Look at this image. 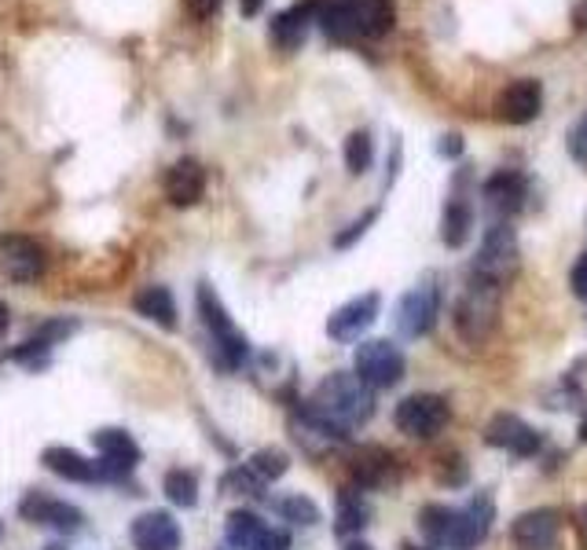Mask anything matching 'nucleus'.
<instances>
[{
    "mask_svg": "<svg viewBox=\"0 0 587 550\" xmlns=\"http://www.w3.org/2000/svg\"><path fill=\"white\" fill-rule=\"evenodd\" d=\"M485 440L492 448L507 451V455H518V459H532V455L540 451V433L529 426L526 419L518 415H496L485 426Z\"/></svg>",
    "mask_w": 587,
    "mask_h": 550,
    "instance_id": "9b49d317",
    "label": "nucleus"
},
{
    "mask_svg": "<svg viewBox=\"0 0 587 550\" xmlns=\"http://www.w3.org/2000/svg\"><path fill=\"white\" fill-rule=\"evenodd\" d=\"M569 154L587 169V114L569 129Z\"/></svg>",
    "mask_w": 587,
    "mask_h": 550,
    "instance_id": "72a5a7b5",
    "label": "nucleus"
},
{
    "mask_svg": "<svg viewBox=\"0 0 587 550\" xmlns=\"http://www.w3.org/2000/svg\"><path fill=\"white\" fill-rule=\"evenodd\" d=\"M353 367L367 389H390L404 378V353L385 337H375V342H364L356 348Z\"/></svg>",
    "mask_w": 587,
    "mask_h": 550,
    "instance_id": "423d86ee",
    "label": "nucleus"
},
{
    "mask_svg": "<svg viewBox=\"0 0 587 550\" xmlns=\"http://www.w3.org/2000/svg\"><path fill=\"white\" fill-rule=\"evenodd\" d=\"M499 298H503V287H496L485 275L470 272L467 287L456 301V331L463 342L470 345L488 342V334L496 331V323H499Z\"/></svg>",
    "mask_w": 587,
    "mask_h": 550,
    "instance_id": "7ed1b4c3",
    "label": "nucleus"
},
{
    "mask_svg": "<svg viewBox=\"0 0 587 550\" xmlns=\"http://www.w3.org/2000/svg\"><path fill=\"white\" fill-rule=\"evenodd\" d=\"M309 408H316L334 426L353 429V426H364V422L375 415V389H367L360 378L349 371H334L316 386V397H312Z\"/></svg>",
    "mask_w": 587,
    "mask_h": 550,
    "instance_id": "f03ea898",
    "label": "nucleus"
},
{
    "mask_svg": "<svg viewBox=\"0 0 587 550\" xmlns=\"http://www.w3.org/2000/svg\"><path fill=\"white\" fill-rule=\"evenodd\" d=\"M514 272H518V236H514L507 220H499V225L485 231V242H481L474 261V275H485L496 287H503V283H510Z\"/></svg>",
    "mask_w": 587,
    "mask_h": 550,
    "instance_id": "0eeeda50",
    "label": "nucleus"
},
{
    "mask_svg": "<svg viewBox=\"0 0 587 550\" xmlns=\"http://www.w3.org/2000/svg\"><path fill=\"white\" fill-rule=\"evenodd\" d=\"M133 547L136 550H176L181 547V525L165 511H147L133 522Z\"/></svg>",
    "mask_w": 587,
    "mask_h": 550,
    "instance_id": "a211bd4d",
    "label": "nucleus"
},
{
    "mask_svg": "<svg viewBox=\"0 0 587 550\" xmlns=\"http://www.w3.org/2000/svg\"><path fill=\"white\" fill-rule=\"evenodd\" d=\"M452 525H456V511H452V506L429 503V506H423V511H418V528H423V536L434 547H448Z\"/></svg>",
    "mask_w": 587,
    "mask_h": 550,
    "instance_id": "bb28decb",
    "label": "nucleus"
},
{
    "mask_svg": "<svg viewBox=\"0 0 587 550\" xmlns=\"http://www.w3.org/2000/svg\"><path fill=\"white\" fill-rule=\"evenodd\" d=\"M580 440H587V422H584V426H580Z\"/></svg>",
    "mask_w": 587,
    "mask_h": 550,
    "instance_id": "a18cd8bd",
    "label": "nucleus"
},
{
    "mask_svg": "<svg viewBox=\"0 0 587 550\" xmlns=\"http://www.w3.org/2000/svg\"><path fill=\"white\" fill-rule=\"evenodd\" d=\"M371 522V511H367L364 495L356 489H345L338 495V522H334V528H338V536H353L360 532V528Z\"/></svg>",
    "mask_w": 587,
    "mask_h": 550,
    "instance_id": "cd10ccee",
    "label": "nucleus"
},
{
    "mask_svg": "<svg viewBox=\"0 0 587 550\" xmlns=\"http://www.w3.org/2000/svg\"><path fill=\"white\" fill-rule=\"evenodd\" d=\"M371 220H375V209H371V214H364L360 220H356V225H353L349 231H345V236H338V239H334V247H353V242L360 239L364 231H367V225H371Z\"/></svg>",
    "mask_w": 587,
    "mask_h": 550,
    "instance_id": "c9c22d12",
    "label": "nucleus"
},
{
    "mask_svg": "<svg viewBox=\"0 0 587 550\" xmlns=\"http://www.w3.org/2000/svg\"><path fill=\"white\" fill-rule=\"evenodd\" d=\"M481 198H485V206L496 217H510V214H518V209L526 206L529 184H526V176L514 173V169H499L496 176L485 180V187H481Z\"/></svg>",
    "mask_w": 587,
    "mask_h": 550,
    "instance_id": "2eb2a0df",
    "label": "nucleus"
},
{
    "mask_svg": "<svg viewBox=\"0 0 587 550\" xmlns=\"http://www.w3.org/2000/svg\"><path fill=\"white\" fill-rule=\"evenodd\" d=\"M290 429H294V440H298L309 455H327V451L338 448V444H345V437H349V429L334 426V422L323 419L316 408L294 411Z\"/></svg>",
    "mask_w": 587,
    "mask_h": 550,
    "instance_id": "1a4fd4ad",
    "label": "nucleus"
},
{
    "mask_svg": "<svg viewBox=\"0 0 587 550\" xmlns=\"http://www.w3.org/2000/svg\"><path fill=\"white\" fill-rule=\"evenodd\" d=\"M440 154L445 158L463 154V136H445V140H440Z\"/></svg>",
    "mask_w": 587,
    "mask_h": 550,
    "instance_id": "58836bf2",
    "label": "nucleus"
},
{
    "mask_svg": "<svg viewBox=\"0 0 587 550\" xmlns=\"http://www.w3.org/2000/svg\"><path fill=\"white\" fill-rule=\"evenodd\" d=\"M393 0H323L320 30L331 41H375L393 30Z\"/></svg>",
    "mask_w": 587,
    "mask_h": 550,
    "instance_id": "f257e3e1",
    "label": "nucleus"
},
{
    "mask_svg": "<svg viewBox=\"0 0 587 550\" xmlns=\"http://www.w3.org/2000/svg\"><path fill=\"white\" fill-rule=\"evenodd\" d=\"M448 419H452V411H448V400L437 397V393L404 397L401 404H396V411H393L396 429L407 433V437H415V440L437 437V433L448 426Z\"/></svg>",
    "mask_w": 587,
    "mask_h": 550,
    "instance_id": "39448f33",
    "label": "nucleus"
},
{
    "mask_svg": "<svg viewBox=\"0 0 587 550\" xmlns=\"http://www.w3.org/2000/svg\"><path fill=\"white\" fill-rule=\"evenodd\" d=\"M345 550H371V547H367V543H356V539H353V543H345Z\"/></svg>",
    "mask_w": 587,
    "mask_h": 550,
    "instance_id": "c03bdc74",
    "label": "nucleus"
},
{
    "mask_svg": "<svg viewBox=\"0 0 587 550\" xmlns=\"http://www.w3.org/2000/svg\"><path fill=\"white\" fill-rule=\"evenodd\" d=\"M543 107V89L537 78H518L510 81L507 89L499 92L496 100V114L507 125H529L537 122V114Z\"/></svg>",
    "mask_w": 587,
    "mask_h": 550,
    "instance_id": "f8f14e48",
    "label": "nucleus"
},
{
    "mask_svg": "<svg viewBox=\"0 0 587 550\" xmlns=\"http://www.w3.org/2000/svg\"><path fill=\"white\" fill-rule=\"evenodd\" d=\"M379 305H382L379 294H360V298L345 301L342 309L331 312L327 334L334 342H353V337H360L367 326L375 323V316H379Z\"/></svg>",
    "mask_w": 587,
    "mask_h": 550,
    "instance_id": "4468645a",
    "label": "nucleus"
},
{
    "mask_svg": "<svg viewBox=\"0 0 587 550\" xmlns=\"http://www.w3.org/2000/svg\"><path fill=\"white\" fill-rule=\"evenodd\" d=\"M23 517L34 525H45V528H56V532H78L81 522H85V514L78 511V506L62 503V500H48V495H26L23 500Z\"/></svg>",
    "mask_w": 587,
    "mask_h": 550,
    "instance_id": "f3484780",
    "label": "nucleus"
},
{
    "mask_svg": "<svg viewBox=\"0 0 587 550\" xmlns=\"http://www.w3.org/2000/svg\"><path fill=\"white\" fill-rule=\"evenodd\" d=\"M133 309L140 312L143 320L165 326V331H173V326H176V301H173V294L165 290V287H147V290H140V294L133 298Z\"/></svg>",
    "mask_w": 587,
    "mask_h": 550,
    "instance_id": "b1692460",
    "label": "nucleus"
},
{
    "mask_svg": "<svg viewBox=\"0 0 587 550\" xmlns=\"http://www.w3.org/2000/svg\"><path fill=\"white\" fill-rule=\"evenodd\" d=\"M404 550H423V547H415V543H404Z\"/></svg>",
    "mask_w": 587,
    "mask_h": 550,
    "instance_id": "49530a36",
    "label": "nucleus"
},
{
    "mask_svg": "<svg viewBox=\"0 0 587 550\" xmlns=\"http://www.w3.org/2000/svg\"><path fill=\"white\" fill-rule=\"evenodd\" d=\"M8 326H12V312H8V305L0 301V337L8 334Z\"/></svg>",
    "mask_w": 587,
    "mask_h": 550,
    "instance_id": "37998d69",
    "label": "nucleus"
},
{
    "mask_svg": "<svg viewBox=\"0 0 587 550\" xmlns=\"http://www.w3.org/2000/svg\"><path fill=\"white\" fill-rule=\"evenodd\" d=\"M573 26L576 30H587V0H580V4L573 8Z\"/></svg>",
    "mask_w": 587,
    "mask_h": 550,
    "instance_id": "a19ab883",
    "label": "nucleus"
},
{
    "mask_svg": "<svg viewBox=\"0 0 587 550\" xmlns=\"http://www.w3.org/2000/svg\"><path fill=\"white\" fill-rule=\"evenodd\" d=\"M353 478L360 489H382L396 478V462L385 448H360L353 455Z\"/></svg>",
    "mask_w": 587,
    "mask_h": 550,
    "instance_id": "412c9836",
    "label": "nucleus"
},
{
    "mask_svg": "<svg viewBox=\"0 0 587 550\" xmlns=\"http://www.w3.org/2000/svg\"><path fill=\"white\" fill-rule=\"evenodd\" d=\"M437 305H440V298H437L434 283H418L415 290H407L401 305H396V334L407 337V342L429 334L437 323Z\"/></svg>",
    "mask_w": 587,
    "mask_h": 550,
    "instance_id": "6e6552de",
    "label": "nucleus"
},
{
    "mask_svg": "<svg viewBox=\"0 0 587 550\" xmlns=\"http://www.w3.org/2000/svg\"><path fill=\"white\" fill-rule=\"evenodd\" d=\"M320 4L323 0H301V4L287 8V12H279L272 19V41H276L279 48H298L301 41L309 37V26L320 19Z\"/></svg>",
    "mask_w": 587,
    "mask_h": 550,
    "instance_id": "6ab92c4d",
    "label": "nucleus"
},
{
    "mask_svg": "<svg viewBox=\"0 0 587 550\" xmlns=\"http://www.w3.org/2000/svg\"><path fill=\"white\" fill-rule=\"evenodd\" d=\"M254 550H290V536L279 532V528H268L265 536H261V543Z\"/></svg>",
    "mask_w": 587,
    "mask_h": 550,
    "instance_id": "e433bc0d",
    "label": "nucleus"
},
{
    "mask_svg": "<svg viewBox=\"0 0 587 550\" xmlns=\"http://www.w3.org/2000/svg\"><path fill=\"white\" fill-rule=\"evenodd\" d=\"M246 467L254 470L257 478L268 484V481H279L283 473H287V467H290V462H287V455H283L279 448H265V451H257L254 459L246 462Z\"/></svg>",
    "mask_w": 587,
    "mask_h": 550,
    "instance_id": "7c9ffc66",
    "label": "nucleus"
},
{
    "mask_svg": "<svg viewBox=\"0 0 587 550\" xmlns=\"http://www.w3.org/2000/svg\"><path fill=\"white\" fill-rule=\"evenodd\" d=\"M198 316H203L206 331L214 337V353L220 359V367H228V371H232V367H243L250 345H246V337L239 334V326L232 323V316L225 312V305H220V298L209 283L198 287Z\"/></svg>",
    "mask_w": 587,
    "mask_h": 550,
    "instance_id": "20e7f679",
    "label": "nucleus"
},
{
    "mask_svg": "<svg viewBox=\"0 0 587 550\" xmlns=\"http://www.w3.org/2000/svg\"><path fill=\"white\" fill-rule=\"evenodd\" d=\"M569 287H573V294L576 298H584L587 301V250L576 257V264H573V272H569Z\"/></svg>",
    "mask_w": 587,
    "mask_h": 550,
    "instance_id": "f704fd0d",
    "label": "nucleus"
},
{
    "mask_svg": "<svg viewBox=\"0 0 587 550\" xmlns=\"http://www.w3.org/2000/svg\"><path fill=\"white\" fill-rule=\"evenodd\" d=\"M0 272L15 283H34L45 272V250L30 236H0Z\"/></svg>",
    "mask_w": 587,
    "mask_h": 550,
    "instance_id": "9d476101",
    "label": "nucleus"
},
{
    "mask_svg": "<svg viewBox=\"0 0 587 550\" xmlns=\"http://www.w3.org/2000/svg\"><path fill=\"white\" fill-rule=\"evenodd\" d=\"M276 511L294 525H316L320 522V506L306 500V495H287V500L276 503Z\"/></svg>",
    "mask_w": 587,
    "mask_h": 550,
    "instance_id": "2f4dec72",
    "label": "nucleus"
},
{
    "mask_svg": "<svg viewBox=\"0 0 587 550\" xmlns=\"http://www.w3.org/2000/svg\"><path fill=\"white\" fill-rule=\"evenodd\" d=\"M225 489H232V492H239V495H261L265 481H261L250 467H239V470H232V473L225 478Z\"/></svg>",
    "mask_w": 587,
    "mask_h": 550,
    "instance_id": "473e14b6",
    "label": "nucleus"
},
{
    "mask_svg": "<svg viewBox=\"0 0 587 550\" xmlns=\"http://www.w3.org/2000/svg\"><path fill=\"white\" fill-rule=\"evenodd\" d=\"M206 195V169L195 158H181L170 173H165V198L173 206H195Z\"/></svg>",
    "mask_w": 587,
    "mask_h": 550,
    "instance_id": "aec40b11",
    "label": "nucleus"
},
{
    "mask_svg": "<svg viewBox=\"0 0 587 550\" xmlns=\"http://www.w3.org/2000/svg\"><path fill=\"white\" fill-rule=\"evenodd\" d=\"M576 532H580V539L587 543V503L580 506V511H576Z\"/></svg>",
    "mask_w": 587,
    "mask_h": 550,
    "instance_id": "79ce46f5",
    "label": "nucleus"
},
{
    "mask_svg": "<svg viewBox=\"0 0 587 550\" xmlns=\"http://www.w3.org/2000/svg\"><path fill=\"white\" fill-rule=\"evenodd\" d=\"M45 550H67V547H45Z\"/></svg>",
    "mask_w": 587,
    "mask_h": 550,
    "instance_id": "de8ad7c7",
    "label": "nucleus"
},
{
    "mask_svg": "<svg viewBox=\"0 0 587 550\" xmlns=\"http://www.w3.org/2000/svg\"><path fill=\"white\" fill-rule=\"evenodd\" d=\"M265 532H268V528H265V522H261L254 511H235V514H228V528H225L228 547H235V550H254Z\"/></svg>",
    "mask_w": 587,
    "mask_h": 550,
    "instance_id": "a878e982",
    "label": "nucleus"
},
{
    "mask_svg": "<svg viewBox=\"0 0 587 550\" xmlns=\"http://www.w3.org/2000/svg\"><path fill=\"white\" fill-rule=\"evenodd\" d=\"M371 158H375V147H371V133L356 129L349 140H345V165H349L353 176H360L371 169Z\"/></svg>",
    "mask_w": 587,
    "mask_h": 550,
    "instance_id": "c756f323",
    "label": "nucleus"
},
{
    "mask_svg": "<svg viewBox=\"0 0 587 550\" xmlns=\"http://www.w3.org/2000/svg\"><path fill=\"white\" fill-rule=\"evenodd\" d=\"M261 8H265V0H239V12H243L246 19H254Z\"/></svg>",
    "mask_w": 587,
    "mask_h": 550,
    "instance_id": "ea45409f",
    "label": "nucleus"
},
{
    "mask_svg": "<svg viewBox=\"0 0 587 550\" xmlns=\"http://www.w3.org/2000/svg\"><path fill=\"white\" fill-rule=\"evenodd\" d=\"M492 500L488 495H477L467 511H456V525H452V536H448V550H474L481 539L488 536L492 528Z\"/></svg>",
    "mask_w": 587,
    "mask_h": 550,
    "instance_id": "dca6fc26",
    "label": "nucleus"
},
{
    "mask_svg": "<svg viewBox=\"0 0 587 550\" xmlns=\"http://www.w3.org/2000/svg\"><path fill=\"white\" fill-rule=\"evenodd\" d=\"M92 444L103 455V462H111L114 470L129 473L136 462H140V444H136L125 429H96L92 433Z\"/></svg>",
    "mask_w": 587,
    "mask_h": 550,
    "instance_id": "5701e85b",
    "label": "nucleus"
},
{
    "mask_svg": "<svg viewBox=\"0 0 587 550\" xmlns=\"http://www.w3.org/2000/svg\"><path fill=\"white\" fill-rule=\"evenodd\" d=\"M562 536V514L559 511H529L521 514L518 522L510 525V539L518 543V550H551Z\"/></svg>",
    "mask_w": 587,
    "mask_h": 550,
    "instance_id": "ddd939ff",
    "label": "nucleus"
},
{
    "mask_svg": "<svg viewBox=\"0 0 587 550\" xmlns=\"http://www.w3.org/2000/svg\"><path fill=\"white\" fill-rule=\"evenodd\" d=\"M470 228H474V209L463 195H456L452 203L445 206V220H440V239H445L448 250H459L470 239Z\"/></svg>",
    "mask_w": 587,
    "mask_h": 550,
    "instance_id": "393cba45",
    "label": "nucleus"
},
{
    "mask_svg": "<svg viewBox=\"0 0 587 550\" xmlns=\"http://www.w3.org/2000/svg\"><path fill=\"white\" fill-rule=\"evenodd\" d=\"M184 4L195 19H214L220 12V0H184Z\"/></svg>",
    "mask_w": 587,
    "mask_h": 550,
    "instance_id": "4c0bfd02",
    "label": "nucleus"
},
{
    "mask_svg": "<svg viewBox=\"0 0 587 550\" xmlns=\"http://www.w3.org/2000/svg\"><path fill=\"white\" fill-rule=\"evenodd\" d=\"M41 462H45V467L56 473V478H62V481H73V484L100 481V467H96V462H89L85 455H78L73 448H45Z\"/></svg>",
    "mask_w": 587,
    "mask_h": 550,
    "instance_id": "4be33fe9",
    "label": "nucleus"
},
{
    "mask_svg": "<svg viewBox=\"0 0 587 550\" xmlns=\"http://www.w3.org/2000/svg\"><path fill=\"white\" fill-rule=\"evenodd\" d=\"M165 495L176 506H195L198 503V478L192 470H170L165 473Z\"/></svg>",
    "mask_w": 587,
    "mask_h": 550,
    "instance_id": "c85d7f7f",
    "label": "nucleus"
}]
</instances>
